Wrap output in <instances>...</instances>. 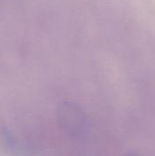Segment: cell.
Listing matches in <instances>:
<instances>
[{"instance_id":"obj_1","label":"cell","mask_w":155,"mask_h":156,"mask_svg":"<svg viewBox=\"0 0 155 156\" xmlns=\"http://www.w3.org/2000/svg\"><path fill=\"white\" fill-rule=\"evenodd\" d=\"M59 119L62 124L73 134L83 133L86 128L85 118L80 111L72 105H63L59 111Z\"/></svg>"}]
</instances>
